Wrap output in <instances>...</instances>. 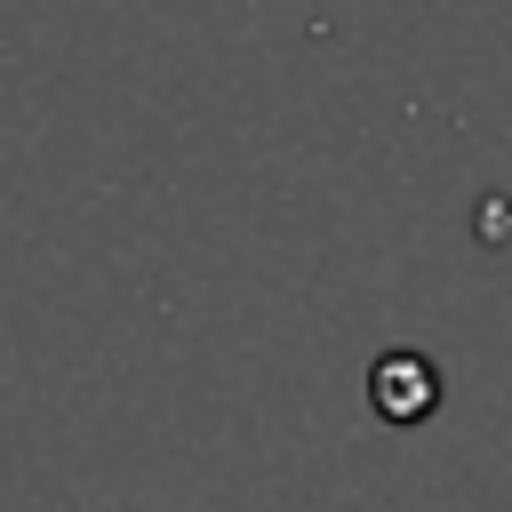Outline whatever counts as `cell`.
<instances>
[{
	"label": "cell",
	"mask_w": 512,
	"mask_h": 512,
	"mask_svg": "<svg viewBox=\"0 0 512 512\" xmlns=\"http://www.w3.org/2000/svg\"><path fill=\"white\" fill-rule=\"evenodd\" d=\"M440 400V368L424 352H384L376 360V408L384 416H424Z\"/></svg>",
	"instance_id": "6da1fadb"
}]
</instances>
